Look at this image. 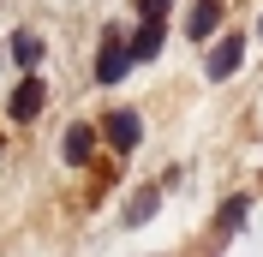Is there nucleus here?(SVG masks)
Wrapping results in <instances>:
<instances>
[{"label": "nucleus", "mask_w": 263, "mask_h": 257, "mask_svg": "<svg viewBox=\"0 0 263 257\" xmlns=\"http://www.w3.org/2000/svg\"><path fill=\"white\" fill-rule=\"evenodd\" d=\"M132 72V36L120 30H102V48H96V84H120Z\"/></svg>", "instance_id": "f257e3e1"}, {"label": "nucleus", "mask_w": 263, "mask_h": 257, "mask_svg": "<svg viewBox=\"0 0 263 257\" xmlns=\"http://www.w3.org/2000/svg\"><path fill=\"white\" fill-rule=\"evenodd\" d=\"M102 138H108L120 156H132V150H138V138H144V120H138L132 108H120V114H108V120H102Z\"/></svg>", "instance_id": "f03ea898"}, {"label": "nucleus", "mask_w": 263, "mask_h": 257, "mask_svg": "<svg viewBox=\"0 0 263 257\" xmlns=\"http://www.w3.org/2000/svg\"><path fill=\"white\" fill-rule=\"evenodd\" d=\"M239 60H246V36L233 30V36H221V42L210 48V78H233V72H239Z\"/></svg>", "instance_id": "7ed1b4c3"}, {"label": "nucleus", "mask_w": 263, "mask_h": 257, "mask_svg": "<svg viewBox=\"0 0 263 257\" xmlns=\"http://www.w3.org/2000/svg\"><path fill=\"white\" fill-rule=\"evenodd\" d=\"M42 102H48L42 78H24V84L12 90V102H6V108H12V120H30V114H42Z\"/></svg>", "instance_id": "20e7f679"}, {"label": "nucleus", "mask_w": 263, "mask_h": 257, "mask_svg": "<svg viewBox=\"0 0 263 257\" xmlns=\"http://www.w3.org/2000/svg\"><path fill=\"white\" fill-rule=\"evenodd\" d=\"M162 18H144V24H138V30H132V60H156V54H162Z\"/></svg>", "instance_id": "39448f33"}, {"label": "nucleus", "mask_w": 263, "mask_h": 257, "mask_svg": "<svg viewBox=\"0 0 263 257\" xmlns=\"http://www.w3.org/2000/svg\"><path fill=\"white\" fill-rule=\"evenodd\" d=\"M215 18H221V0H192V12H185V36H210Z\"/></svg>", "instance_id": "423d86ee"}, {"label": "nucleus", "mask_w": 263, "mask_h": 257, "mask_svg": "<svg viewBox=\"0 0 263 257\" xmlns=\"http://www.w3.org/2000/svg\"><path fill=\"white\" fill-rule=\"evenodd\" d=\"M90 150H96V132H90V126H72L66 144H60V156L66 161H90Z\"/></svg>", "instance_id": "0eeeda50"}, {"label": "nucleus", "mask_w": 263, "mask_h": 257, "mask_svg": "<svg viewBox=\"0 0 263 257\" xmlns=\"http://www.w3.org/2000/svg\"><path fill=\"white\" fill-rule=\"evenodd\" d=\"M12 60H18V66H36V60H42V36L18 30V36H12Z\"/></svg>", "instance_id": "6e6552de"}, {"label": "nucleus", "mask_w": 263, "mask_h": 257, "mask_svg": "<svg viewBox=\"0 0 263 257\" xmlns=\"http://www.w3.org/2000/svg\"><path fill=\"white\" fill-rule=\"evenodd\" d=\"M246 209H251V197H228V204H221V233H239Z\"/></svg>", "instance_id": "1a4fd4ad"}, {"label": "nucleus", "mask_w": 263, "mask_h": 257, "mask_svg": "<svg viewBox=\"0 0 263 257\" xmlns=\"http://www.w3.org/2000/svg\"><path fill=\"white\" fill-rule=\"evenodd\" d=\"M149 215H156V192H138V197L126 204V222L138 227V222H149Z\"/></svg>", "instance_id": "9d476101"}, {"label": "nucleus", "mask_w": 263, "mask_h": 257, "mask_svg": "<svg viewBox=\"0 0 263 257\" xmlns=\"http://www.w3.org/2000/svg\"><path fill=\"white\" fill-rule=\"evenodd\" d=\"M167 6H174V0H138V18H162Z\"/></svg>", "instance_id": "9b49d317"}]
</instances>
